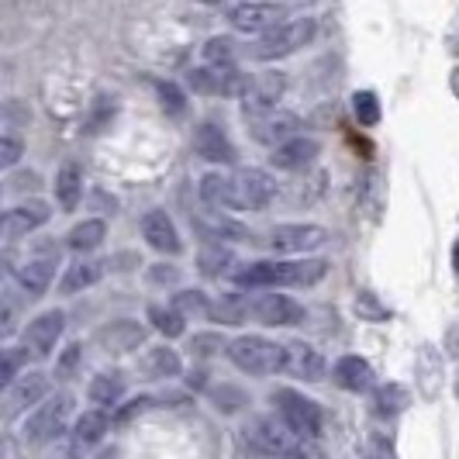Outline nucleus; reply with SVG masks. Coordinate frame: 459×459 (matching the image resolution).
Here are the masks:
<instances>
[{
	"label": "nucleus",
	"instance_id": "obj_1",
	"mask_svg": "<svg viewBox=\"0 0 459 459\" xmlns=\"http://www.w3.org/2000/svg\"><path fill=\"white\" fill-rule=\"evenodd\" d=\"M328 266L325 259H276V263H253L235 273V283L246 290L266 287H315L322 283Z\"/></svg>",
	"mask_w": 459,
	"mask_h": 459
},
{
	"label": "nucleus",
	"instance_id": "obj_2",
	"mask_svg": "<svg viewBox=\"0 0 459 459\" xmlns=\"http://www.w3.org/2000/svg\"><path fill=\"white\" fill-rule=\"evenodd\" d=\"M318 35V22L315 18H294V22H283L263 31L253 46L242 48V56H249L255 63H273V59H287L300 52L304 46H311Z\"/></svg>",
	"mask_w": 459,
	"mask_h": 459
},
{
	"label": "nucleus",
	"instance_id": "obj_3",
	"mask_svg": "<svg viewBox=\"0 0 459 459\" xmlns=\"http://www.w3.org/2000/svg\"><path fill=\"white\" fill-rule=\"evenodd\" d=\"M73 411H76L73 394H52V397H46L24 421V446H31V449L52 446L56 438L66 432V425L73 421Z\"/></svg>",
	"mask_w": 459,
	"mask_h": 459
},
{
	"label": "nucleus",
	"instance_id": "obj_4",
	"mask_svg": "<svg viewBox=\"0 0 459 459\" xmlns=\"http://www.w3.org/2000/svg\"><path fill=\"white\" fill-rule=\"evenodd\" d=\"M229 359L249 377H270L283 369V345L263 335H238L229 342Z\"/></svg>",
	"mask_w": 459,
	"mask_h": 459
},
{
	"label": "nucleus",
	"instance_id": "obj_5",
	"mask_svg": "<svg viewBox=\"0 0 459 459\" xmlns=\"http://www.w3.org/2000/svg\"><path fill=\"white\" fill-rule=\"evenodd\" d=\"M276 180L266 169L255 166H242L229 173V207L231 211H259L276 197Z\"/></svg>",
	"mask_w": 459,
	"mask_h": 459
},
{
	"label": "nucleus",
	"instance_id": "obj_6",
	"mask_svg": "<svg viewBox=\"0 0 459 459\" xmlns=\"http://www.w3.org/2000/svg\"><path fill=\"white\" fill-rule=\"evenodd\" d=\"M249 442L263 456L273 459H307V438H300L290 425H283L280 418H259L249 429Z\"/></svg>",
	"mask_w": 459,
	"mask_h": 459
},
{
	"label": "nucleus",
	"instance_id": "obj_7",
	"mask_svg": "<svg viewBox=\"0 0 459 459\" xmlns=\"http://www.w3.org/2000/svg\"><path fill=\"white\" fill-rule=\"evenodd\" d=\"M273 404H276V411H280V421L290 425L300 438L315 442V438L322 436V408H318L311 397L283 387V391L273 394Z\"/></svg>",
	"mask_w": 459,
	"mask_h": 459
},
{
	"label": "nucleus",
	"instance_id": "obj_8",
	"mask_svg": "<svg viewBox=\"0 0 459 459\" xmlns=\"http://www.w3.org/2000/svg\"><path fill=\"white\" fill-rule=\"evenodd\" d=\"M229 24L235 31H246V35H263L276 24L287 22V4H276V0H242L229 7Z\"/></svg>",
	"mask_w": 459,
	"mask_h": 459
},
{
	"label": "nucleus",
	"instance_id": "obj_9",
	"mask_svg": "<svg viewBox=\"0 0 459 459\" xmlns=\"http://www.w3.org/2000/svg\"><path fill=\"white\" fill-rule=\"evenodd\" d=\"M63 328H66L63 311H46V315H39V318H31L24 325L22 349L28 352V359H46L48 352L56 349V342L63 339Z\"/></svg>",
	"mask_w": 459,
	"mask_h": 459
},
{
	"label": "nucleus",
	"instance_id": "obj_10",
	"mask_svg": "<svg viewBox=\"0 0 459 459\" xmlns=\"http://www.w3.org/2000/svg\"><path fill=\"white\" fill-rule=\"evenodd\" d=\"M283 91H287V76L283 73H273V69L255 73V76H249V83L242 91V111L249 117L266 115V111H273L276 104H280Z\"/></svg>",
	"mask_w": 459,
	"mask_h": 459
},
{
	"label": "nucleus",
	"instance_id": "obj_11",
	"mask_svg": "<svg viewBox=\"0 0 459 459\" xmlns=\"http://www.w3.org/2000/svg\"><path fill=\"white\" fill-rule=\"evenodd\" d=\"M186 83H190V91L211 93V97H242L249 76L231 66H201V69H190Z\"/></svg>",
	"mask_w": 459,
	"mask_h": 459
},
{
	"label": "nucleus",
	"instance_id": "obj_12",
	"mask_svg": "<svg viewBox=\"0 0 459 459\" xmlns=\"http://www.w3.org/2000/svg\"><path fill=\"white\" fill-rule=\"evenodd\" d=\"M249 318H255L266 328H283V325H298L304 318V307L294 298H287V294L263 290V294L249 298Z\"/></svg>",
	"mask_w": 459,
	"mask_h": 459
},
{
	"label": "nucleus",
	"instance_id": "obj_13",
	"mask_svg": "<svg viewBox=\"0 0 459 459\" xmlns=\"http://www.w3.org/2000/svg\"><path fill=\"white\" fill-rule=\"evenodd\" d=\"M249 135H253L255 145H283L290 142L294 135H300V117L290 115V111H266V115H255L249 117Z\"/></svg>",
	"mask_w": 459,
	"mask_h": 459
},
{
	"label": "nucleus",
	"instance_id": "obj_14",
	"mask_svg": "<svg viewBox=\"0 0 459 459\" xmlns=\"http://www.w3.org/2000/svg\"><path fill=\"white\" fill-rule=\"evenodd\" d=\"M325 242H328V231L322 225H280L273 229L270 235V246H273L276 253H287V255H304V253H315V249H322Z\"/></svg>",
	"mask_w": 459,
	"mask_h": 459
},
{
	"label": "nucleus",
	"instance_id": "obj_15",
	"mask_svg": "<svg viewBox=\"0 0 459 459\" xmlns=\"http://www.w3.org/2000/svg\"><path fill=\"white\" fill-rule=\"evenodd\" d=\"M283 373H290L294 380H322L325 356L311 342L294 339L283 345Z\"/></svg>",
	"mask_w": 459,
	"mask_h": 459
},
{
	"label": "nucleus",
	"instance_id": "obj_16",
	"mask_svg": "<svg viewBox=\"0 0 459 459\" xmlns=\"http://www.w3.org/2000/svg\"><path fill=\"white\" fill-rule=\"evenodd\" d=\"M48 387H52V380L46 373H28L22 380H14L7 401H4V414H22L28 408H39L48 397Z\"/></svg>",
	"mask_w": 459,
	"mask_h": 459
},
{
	"label": "nucleus",
	"instance_id": "obj_17",
	"mask_svg": "<svg viewBox=\"0 0 459 459\" xmlns=\"http://www.w3.org/2000/svg\"><path fill=\"white\" fill-rule=\"evenodd\" d=\"M142 238H145V246H152V249L162 255L180 253V235H177V229H173V221H169L166 211H149V214L142 218Z\"/></svg>",
	"mask_w": 459,
	"mask_h": 459
},
{
	"label": "nucleus",
	"instance_id": "obj_18",
	"mask_svg": "<svg viewBox=\"0 0 459 459\" xmlns=\"http://www.w3.org/2000/svg\"><path fill=\"white\" fill-rule=\"evenodd\" d=\"M318 142L307 135H294L290 142H283V145H276L270 162H273L276 169H290V173H298V169H307L311 162L318 160Z\"/></svg>",
	"mask_w": 459,
	"mask_h": 459
},
{
	"label": "nucleus",
	"instance_id": "obj_19",
	"mask_svg": "<svg viewBox=\"0 0 459 459\" xmlns=\"http://www.w3.org/2000/svg\"><path fill=\"white\" fill-rule=\"evenodd\" d=\"M52 276H56V255H39V259L24 263L22 270L14 273L18 294L22 298H42L48 287H52Z\"/></svg>",
	"mask_w": 459,
	"mask_h": 459
},
{
	"label": "nucleus",
	"instance_id": "obj_20",
	"mask_svg": "<svg viewBox=\"0 0 459 459\" xmlns=\"http://www.w3.org/2000/svg\"><path fill=\"white\" fill-rule=\"evenodd\" d=\"M97 342L104 345L108 352H115V356H125V352H132V349L145 342V328L138 322H111L97 332Z\"/></svg>",
	"mask_w": 459,
	"mask_h": 459
},
{
	"label": "nucleus",
	"instance_id": "obj_21",
	"mask_svg": "<svg viewBox=\"0 0 459 459\" xmlns=\"http://www.w3.org/2000/svg\"><path fill=\"white\" fill-rule=\"evenodd\" d=\"M194 152L207 162L235 160V149H231L229 135H225L218 125H197V132H194Z\"/></svg>",
	"mask_w": 459,
	"mask_h": 459
},
{
	"label": "nucleus",
	"instance_id": "obj_22",
	"mask_svg": "<svg viewBox=\"0 0 459 459\" xmlns=\"http://www.w3.org/2000/svg\"><path fill=\"white\" fill-rule=\"evenodd\" d=\"M335 384L342 391H352V394L369 391L373 387V367H369L363 356H342L335 363Z\"/></svg>",
	"mask_w": 459,
	"mask_h": 459
},
{
	"label": "nucleus",
	"instance_id": "obj_23",
	"mask_svg": "<svg viewBox=\"0 0 459 459\" xmlns=\"http://www.w3.org/2000/svg\"><path fill=\"white\" fill-rule=\"evenodd\" d=\"M108 429H111V418L104 414V408L83 411L76 421H73V442H76V449H91V446H97L100 438L108 436Z\"/></svg>",
	"mask_w": 459,
	"mask_h": 459
},
{
	"label": "nucleus",
	"instance_id": "obj_24",
	"mask_svg": "<svg viewBox=\"0 0 459 459\" xmlns=\"http://www.w3.org/2000/svg\"><path fill=\"white\" fill-rule=\"evenodd\" d=\"M100 276H104V263H97V259H76L66 273H63V280H59V290L63 294H80V290H87L93 283H100Z\"/></svg>",
	"mask_w": 459,
	"mask_h": 459
},
{
	"label": "nucleus",
	"instance_id": "obj_25",
	"mask_svg": "<svg viewBox=\"0 0 459 459\" xmlns=\"http://www.w3.org/2000/svg\"><path fill=\"white\" fill-rule=\"evenodd\" d=\"M104 238H108V225L100 218H87V221H80V225L69 229L66 246L73 253H93V249L104 246Z\"/></svg>",
	"mask_w": 459,
	"mask_h": 459
},
{
	"label": "nucleus",
	"instance_id": "obj_26",
	"mask_svg": "<svg viewBox=\"0 0 459 459\" xmlns=\"http://www.w3.org/2000/svg\"><path fill=\"white\" fill-rule=\"evenodd\" d=\"M46 221H48V207L39 204V201H31V204L14 207V211L4 218V231H11V235L18 238V235H28V231L42 229Z\"/></svg>",
	"mask_w": 459,
	"mask_h": 459
},
{
	"label": "nucleus",
	"instance_id": "obj_27",
	"mask_svg": "<svg viewBox=\"0 0 459 459\" xmlns=\"http://www.w3.org/2000/svg\"><path fill=\"white\" fill-rule=\"evenodd\" d=\"M80 197H83V173H80V166L76 162L59 166V173H56V201H59V207L73 211V207L80 204Z\"/></svg>",
	"mask_w": 459,
	"mask_h": 459
},
{
	"label": "nucleus",
	"instance_id": "obj_28",
	"mask_svg": "<svg viewBox=\"0 0 459 459\" xmlns=\"http://www.w3.org/2000/svg\"><path fill=\"white\" fill-rule=\"evenodd\" d=\"M418 387L425 397H438V391H442V356L432 345H425L418 352Z\"/></svg>",
	"mask_w": 459,
	"mask_h": 459
},
{
	"label": "nucleus",
	"instance_id": "obj_29",
	"mask_svg": "<svg viewBox=\"0 0 459 459\" xmlns=\"http://www.w3.org/2000/svg\"><path fill=\"white\" fill-rule=\"evenodd\" d=\"M214 325H242L249 318V298H238V294H229V298H218L207 304V315Z\"/></svg>",
	"mask_w": 459,
	"mask_h": 459
},
{
	"label": "nucleus",
	"instance_id": "obj_30",
	"mask_svg": "<svg viewBox=\"0 0 459 459\" xmlns=\"http://www.w3.org/2000/svg\"><path fill=\"white\" fill-rule=\"evenodd\" d=\"M411 404V394L404 391V384H380L377 394H373V411L380 418H397L401 411H408Z\"/></svg>",
	"mask_w": 459,
	"mask_h": 459
},
{
	"label": "nucleus",
	"instance_id": "obj_31",
	"mask_svg": "<svg viewBox=\"0 0 459 459\" xmlns=\"http://www.w3.org/2000/svg\"><path fill=\"white\" fill-rule=\"evenodd\" d=\"M197 270L204 276H225L235 270V253H231L229 246H218V242H211V246H204L201 253H197Z\"/></svg>",
	"mask_w": 459,
	"mask_h": 459
},
{
	"label": "nucleus",
	"instance_id": "obj_32",
	"mask_svg": "<svg viewBox=\"0 0 459 459\" xmlns=\"http://www.w3.org/2000/svg\"><path fill=\"white\" fill-rule=\"evenodd\" d=\"M142 373H145V377H156V380L177 377V373H180V356H177L173 349H166V345L149 349V352L142 356Z\"/></svg>",
	"mask_w": 459,
	"mask_h": 459
},
{
	"label": "nucleus",
	"instance_id": "obj_33",
	"mask_svg": "<svg viewBox=\"0 0 459 459\" xmlns=\"http://www.w3.org/2000/svg\"><path fill=\"white\" fill-rule=\"evenodd\" d=\"M149 325H152L156 332H162L166 339H177V335L186 332V318L180 311L166 307V304H152V307H149Z\"/></svg>",
	"mask_w": 459,
	"mask_h": 459
},
{
	"label": "nucleus",
	"instance_id": "obj_34",
	"mask_svg": "<svg viewBox=\"0 0 459 459\" xmlns=\"http://www.w3.org/2000/svg\"><path fill=\"white\" fill-rule=\"evenodd\" d=\"M201 201L207 207H229V173L211 169L201 177Z\"/></svg>",
	"mask_w": 459,
	"mask_h": 459
},
{
	"label": "nucleus",
	"instance_id": "obj_35",
	"mask_svg": "<svg viewBox=\"0 0 459 459\" xmlns=\"http://www.w3.org/2000/svg\"><path fill=\"white\" fill-rule=\"evenodd\" d=\"M201 229L204 231H211L214 238H246V229L235 221V218H225L221 211H207L204 218H201Z\"/></svg>",
	"mask_w": 459,
	"mask_h": 459
},
{
	"label": "nucleus",
	"instance_id": "obj_36",
	"mask_svg": "<svg viewBox=\"0 0 459 459\" xmlns=\"http://www.w3.org/2000/svg\"><path fill=\"white\" fill-rule=\"evenodd\" d=\"M24 363H28V352H24L22 345L0 349V391H7V387L18 380V373H22Z\"/></svg>",
	"mask_w": 459,
	"mask_h": 459
},
{
	"label": "nucleus",
	"instance_id": "obj_37",
	"mask_svg": "<svg viewBox=\"0 0 459 459\" xmlns=\"http://www.w3.org/2000/svg\"><path fill=\"white\" fill-rule=\"evenodd\" d=\"M117 397H121V384H117V377L100 373V377H93V380H91V401L97 404V408L115 404Z\"/></svg>",
	"mask_w": 459,
	"mask_h": 459
},
{
	"label": "nucleus",
	"instance_id": "obj_38",
	"mask_svg": "<svg viewBox=\"0 0 459 459\" xmlns=\"http://www.w3.org/2000/svg\"><path fill=\"white\" fill-rule=\"evenodd\" d=\"M352 115L359 125H377L380 121V97L373 91H359L352 97Z\"/></svg>",
	"mask_w": 459,
	"mask_h": 459
},
{
	"label": "nucleus",
	"instance_id": "obj_39",
	"mask_svg": "<svg viewBox=\"0 0 459 459\" xmlns=\"http://www.w3.org/2000/svg\"><path fill=\"white\" fill-rule=\"evenodd\" d=\"M238 52H242V48L235 46L231 39H211V42H207V46H204L207 66H231Z\"/></svg>",
	"mask_w": 459,
	"mask_h": 459
},
{
	"label": "nucleus",
	"instance_id": "obj_40",
	"mask_svg": "<svg viewBox=\"0 0 459 459\" xmlns=\"http://www.w3.org/2000/svg\"><path fill=\"white\" fill-rule=\"evenodd\" d=\"M22 315V294H0V339H7L18 328Z\"/></svg>",
	"mask_w": 459,
	"mask_h": 459
},
{
	"label": "nucleus",
	"instance_id": "obj_41",
	"mask_svg": "<svg viewBox=\"0 0 459 459\" xmlns=\"http://www.w3.org/2000/svg\"><path fill=\"white\" fill-rule=\"evenodd\" d=\"M156 97L162 100L166 115H184V111H186L184 91H180L177 83H169V80H156Z\"/></svg>",
	"mask_w": 459,
	"mask_h": 459
},
{
	"label": "nucleus",
	"instance_id": "obj_42",
	"mask_svg": "<svg viewBox=\"0 0 459 459\" xmlns=\"http://www.w3.org/2000/svg\"><path fill=\"white\" fill-rule=\"evenodd\" d=\"M173 311H180L184 318H190V315H207V298L201 290H180L173 298Z\"/></svg>",
	"mask_w": 459,
	"mask_h": 459
},
{
	"label": "nucleus",
	"instance_id": "obj_43",
	"mask_svg": "<svg viewBox=\"0 0 459 459\" xmlns=\"http://www.w3.org/2000/svg\"><path fill=\"white\" fill-rule=\"evenodd\" d=\"M24 156V142L14 135H0V169H11L18 166Z\"/></svg>",
	"mask_w": 459,
	"mask_h": 459
},
{
	"label": "nucleus",
	"instance_id": "obj_44",
	"mask_svg": "<svg viewBox=\"0 0 459 459\" xmlns=\"http://www.w3.org/2000/svg\"><path fill=\"white\" fill-rule=\"evenodd\" d=\"M356 311L363 315V318H369V322H377V318H387V307L380 304L377 298H369V294H359V300H356Z\"/></svg>",
	"mask_w": 459,
	"mask_h": 459
},
{
	"label": "nucleus",
	"instance_id": "obj_45",
	"mask_svg": "<svg viewBox=\"0 0 459 459\" xmlns=\"http://www.w3.org/2000/svg\"><path fill=\"white\" fill-rule=\"evenodd\" d=\"M211 397H214V401H218L225 411H235V408H242V404H246V394L235 391V387H218Z\"/></svg>",
	"mask_w": 459,
	"mask_h": 459
},
{
	"label": "nucleus",
	"instance_id": "obj_46",
	"mask_svg": "<svg viewBox=\"0 0 459 459\" xmlns=\"http://www.w3.org/2000/svg\"><path fill=\"white\" fill-rule=\"evenodd\" d=\"M367 459H397V456H394L391 438H387V436H373V438H369V453H367Z\"/></svg>",
	"mask_w": 459,
	"mask_h": 459
},
{
	"label": "nucleus",
	"instance_id": "obj_47",
	"mask_svg": "<svg viewBox=\"0 0 459 459\" xmlns=\"http://www.w3.org/2000/svg\"><path fill=\"white\" fill-rule=\"evenodd\" d=\"M218 349H221V335H211V332H207V335H197V339H194V356H214Z\"/></svg>",
	"mask_w": 459,
	"mask_h": 459
},
{
	"label": "nucleus",
	"instance_id": "obj_48",
	"mask_svg": "<svg viewBox=\"0 0 459 459\" xmlns=\"http://www.w3.org/2000/svg\"><path fill=\"white\" fill-rule=\"evenodd\" d=\"M76 367H80V345H69L66 352H63V359H59V369H56V373H59V377H69Z\"/></svg>",
	"mask_w": 459,
	"mask_h": 459
},
{
	"label": "nucleus",
	"instance_id": "obj_49",
	"mask_svg": "<svg viewBox=\"0 0 459 459\" xmlns=\"http://www.w3.org/2000/svg\"><path fill=\"white\" fill-rule=\"evenodd\" d=\"M152 404V397H138V401H132V404H125L121 408V414H117V421H128V418H135L142 408H149Z\"/></svg>",
	"mask_w": 459,
	"mask_h": 459
},
{
	"label": "nucleus",
	"instance_id": "obj_50",
	"mask_svg": "<svg viewBox=\"0 0 459 459\" xmlns=\"http://www.w3.org/2000/svg\"><path fill=\"white\" fill-rule=\"evenodd\" d=\"M14 270V253L11 249H0V283H4V276Z\"/></svg>",
	"mask_w": 459,
	"mask_h": 459
},
{
	"label": "nucleus",
	"instance_id": "obj_51",
	"mask_svg": "<svg viewBox=\"0 0 459 459\" xmlns=\"http://www.w3.org/2000/svg\"><path fill=\"white\" fill-rule=\"evenodd\" d=\"M48 459H80V456H76V449H73V446H59V449H52V453H48Z\"/></svg>",
	"mask_w": 459,
	"mask_h": 459
},
{
	"label": "nucleus",
	"instance_id": "obj_52",
	"mask_svg": "<svg viewBox=\"0 0 459 459\" xmlns=\"http://www.w3.org/2000/svg\"><path fill=\"white\" fill-rule=\"evenodd\" d=\"M149 280H152V283H169V280H173V270H169V266H160V270H152Z\"/></svg>",
	"mask_w": 459,
	"mask_h": 459
},
{
	"label": "nucleus",
	"instance_id": "obj_53",
	"mask_svg": "<svg viewBox=\"0 0 459 459\" xmlns=\"http://www.w3.org/2000/svg\"><path fill=\"white\" fill-rule=\"evenodd\" d=\"M453 93H456V97H459V69H456V73H453Z\"/></svg>",
	"mask_w": 459,
	"mask_h": 459
},
{
	"label": "nucleus",
	"instance_id": "obj_54",
	"mask_svg": "<svg viewBox=\"0 0 459 459\" xmlns=\"http://www.w3.org/2000/svg\"><path fill=\"white\" fill-rule=\"evenodd\" d=\"M453 266H456V273H459V242H456V249H453Z\"/></svg>",
	"mask_w": 459,
	"mask_h": 459
},
{
	"label": "nucleus",
	"instance_id": "obj_55",
	"mask_svg": "<svg viewBox=\"0 0 459 459\" xmlns=\"http://www.w3.org/2000/svg\"><path fill=\"white\" fill-rule=\"evenodd\" d=\"M4 218H7V214H0V235H4Z\"/></svg>",
	"mask_w": 459,
	"mask_h": 459
},
{
	"label": "nucleus",
	"instance_id": "obj_56",
	"mask_svg": "<svg viewBox=\"0 0 459 459\" xmlns=\"http://www.w3.org/2000/svg\"><path fill=\"white\" fill-rule=\"evenodd\" d=\"M456 394H459V384H456Z\"/></svg>",
	"mask_w": 459,
	"mask_h": 459
}]
</instances>
